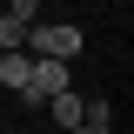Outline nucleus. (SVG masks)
<instances>
[{"mask_svg":"<svg viewBox=\"0 0 134 134\" xmlns=\"http://www.w3.org/2000/svg\"><path fill=\"white\" fill-rule=\"evenodd\" d=\"M20 47H27V54H47V60H74V54L87 47V34L74 27V20H34Z\"/></svg>","mask_w":134,"mask_h":134,"instance_id":"nucleus-1","label":"nucleus"},{"mask_svg":"<svg viewBox=\"0 0 134 134\" xmlns=\"http://www.w3.org/2000/svg\"><path fill=\"white\" fill-rule=\"evenodd\" d=\"M27 74H34V54L27 47H0V87H7V94H20Z\"/></svg>","mask_w":134,"mask_h":134,"instance_id":"nucleus-2","label":"nucleus"},{"mask_svg":"<svg viewBox=\"0 0 134 134\" xmlns=\"http://www.w3.org/2000/svg\"><path fill=\"white\" fill-rule=\"evenodd\" d=\"M81 107H87V100L74 94V87H60V94H47V114L60 121V127H81Z\"/></svg>","mask_w":134,"mask_h":134,"instance_id":"nucleus-3","label":"nucleus"},{"mask_svg":"<svg viewBox=\"0 0 134 134\" xmlns=\"http://www.w3.org/2000/svg\"><path fill=\"white\" fill-rule=\"evenodd\" d=\"M27 27H34V20H20V14H0V47H20V40H27Z\"/></svg>","mask_w":134,"mask_h":134,"instance_id":"nucleus-4","label":"nucleus"},{"mask_svg":"<svg viewBox=\"0 0 134 134\" xmlns=\"http://www.w3.org/2000/svg\"><path fill=\"white\" fill-rule=\"evenodd\" d=\"M7 14H20V20H34V14H40V0H14Z\"/></svg>","mask_w":134,"mask_h":134,"instance_id":"nucleus-5","label":"nucleus"},{"mask_svg":"<svg viewBox=\"0 0 134 134\" xmlns=\"http://www.w3.org/2000/svg\"><path fill=\"white\" fill-rule=\"evenodd\" d=\"M67 134H107V127H87V121H81V127H67Z\"/></svg>","mask_w":134,"mask_h":134,"instance_id":"nucleus-6","label":"nucleus"}]
</instances>
